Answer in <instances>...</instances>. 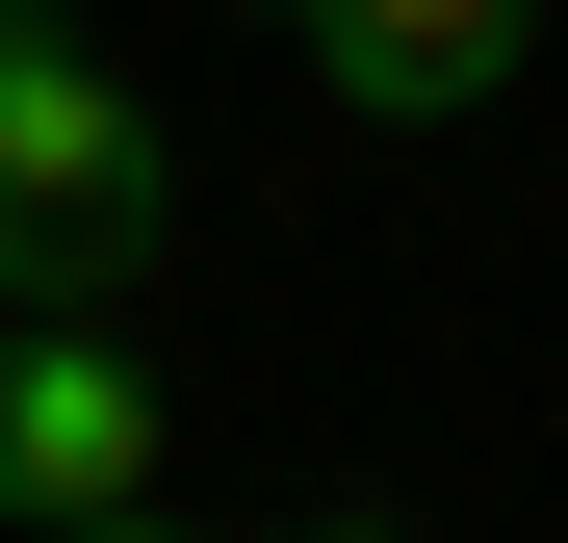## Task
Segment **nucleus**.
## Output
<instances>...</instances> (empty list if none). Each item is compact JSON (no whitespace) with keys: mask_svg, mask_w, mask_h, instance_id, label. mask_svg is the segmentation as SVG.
<instances>
[{"mask_svg":"<svg viewBox=\"0 0 568 543\" xmlns=\"http://www.w3.org/2000/svg\"><path fill=\"white\" fill-rule=\"evenodd\" d=\"M181 233V155L52 0H0V311H130V259Z\"/></svg>","mask_w":568,"mask_h":543,"instance_id":"nucleus-1","label":"nucleus"},{"mask_svg":"<svg viewBox=\"0 0 568 543\" xmlns=\"http://www.w3.org/2000/svg\"><path fill=\"white\" fill-rule=\"evenodd\" d=\"M181 466V414H155V362H130V311H0V517H130Z\"/></svg>","mask_w":568,"mask_h":543,"instance_id":"nucleus-2","label":"nucleus"},{"mask_svg":"<svg viewBox=\"0 0 568 543\" xmlns=\"http://www.w3.org/2000/svg\"><path fill=\"white\" fill-rule=\"evenodd\" d=\"M517 52H542V0H311V78L362 130H465Z\"/></svg>","mask_w":568,"mask_h":543,"instance_id":"nucleus-3","label":"nucleus"},{"mask_svg":"<svg viewBox=\"0 0 568 543\" xmlns=\"http://www.w3.org/2000/svg\"><path fill=\"white\" fill-rule=\"evenodd\" d=\"M284 543H414V517H284Z\"/></svg>","mask_w":568,"mask_h":543,"instance_id":"nucleus-4","label":"nucleus"},{"mask_svg":"<svg viewBox=\"0 0 568 543\" xmlns=\"http://www.w3.org/2000/svg\"><path fill=\"white\" fill-rule=\"evenodd\" d=\"M52 543H155V492H130V517H52Z\"/></svg>","mask_w":568,"mask_h":543,"instance_id":"nucleus-5","label":"nucleus"},{"mask_svg":"<svg viewBox=\"0 0 568 543\" xmlns=\"http://www.w3.org/2000/svg\"><path fill=\"white\" fill-rule=\"evenodd\" d=\"M284 27H311V0H284Z\"/></svg>","mask_w":568,"mask_h":543,"instance_id":"nucleus-6","label":"nucleus"}]
</instances>
